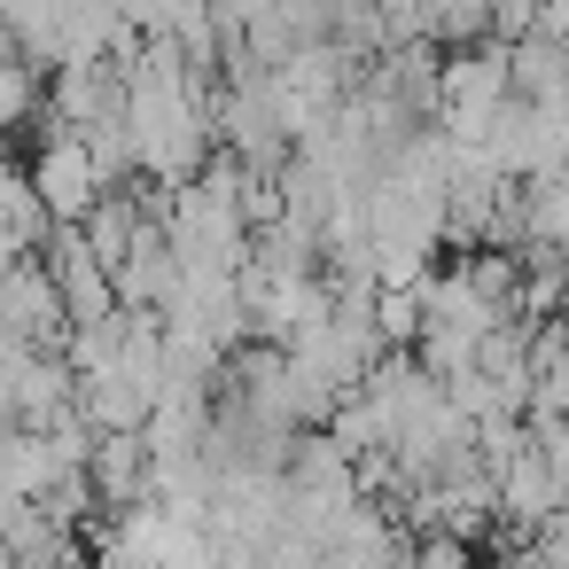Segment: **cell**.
Returning a JSON list of instances; mask_svg holds the SVG:
<instances>
[{
	"instance_id": "obj_1",
	"label": "cell",
	"mask_w": 569,
	"mask_h": 569,
	"mask_svg": "<svg viewBox=\"0 0 569 569\" xmlns=\"http://www.w3.org/2000/svg\"><path fill=\"white\" fill-rule=\"evenodd\" d=\"M32 196L56 211V219H87L94 203H102V157L87 149V141H48V157H40V172H32Z\"/></svg>"
}]
</instances>
